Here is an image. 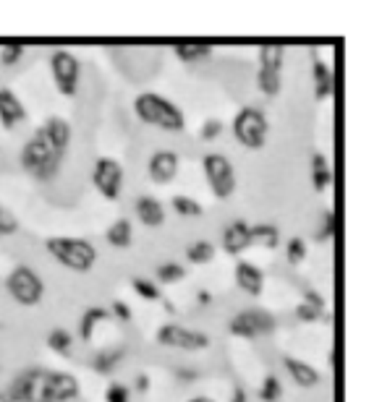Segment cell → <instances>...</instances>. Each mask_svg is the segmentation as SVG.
Listing matches in <instances>:
<instances>
[{
	"instance_id": "cell-27",
	"label": "cell",
	"mask_w": 382,
	"mask_h": 402,
	"mask_svg": "<svg viewBox=\"0 0 382 402\" xmlns=\"http://www.w3.org/2000/svg\"><path fill=\"white\" fill-rule=\"evenodd\" d=\"M257 89L265 94V97H278L280 89H283V79H280L278 71H267V68H260L257 71Z\"/></svg>"
},
{
	"instance_id": "cell-23",
	"label": "cell",
	"mask_w": 382,
	"mask_h": 402,
	"mask_svg": "<svg viewBox=\"0 0 382 402\" xmlns=\"http://www.w3.org/2000/svg\"><path fill=\"white\" fill-rule=\"evenodd\" d=\"M105 240L113 248H129L134 243V225H131V219L126 217L115 219L110 228L105 230Z\"/></svg>"
},
{
	"instance_id": "cell-48",
	"label": "cell",
	"mask_w": 382,
	"mask_h": 402,
	"mask_svg": "<svg viewBox=\"0 0 382 402\" xmlns=\"http://www.w3.org/2000/svg\"><path fill=\"white\" fill-rule=\"evenodd\" d=\"M0 402H3V397H0Z\"/></svg>"
},
{
	"instance_id": "cell-1",
	"label": "cell",
	"mask_w": 382,
	"mask_h": 402,
	"mask_svg": "<svg viewBox=\"0 0 382 402\" xmlns=\"http://www.w3.org/2000/svg\"><path fill=\"white\" fill-rule=\"evenodd\" d=\"M68 146H71V123L53 115L21 146L19 162L32 178H37L39 183H50L61 173Z\"/></svg>"
},
{
	"instance_id": "cell-41",
	"label": "cell",
	"mask_w": 382,
	"mask_h": 402,
	"mask_svg": "<svg viewBox=\"0 0 382 402\" xmlns=\"http://www.w3.org/2000/svg\"><path fill=\"white\" fill-rule=\"evenodd\" d=\"M304 303H307V306H312V309L325 311V313H327V301H325V295H322V292L307 290V292H304Z\"/></svg>"
},
{
	"instance_id": "cell-26",
	"label": "cell",
	"mask_w": 382,
	"mask_h": 402,
	"mask_svg": "<svg viewBox=\"0 0 382 402\" xmlns=\"http://www.w3.org/2000/svg\"><path fill=\"white\" fill-rule=\"evenodd\" d=\"M283 60H286V47L283 45H262L260 47V68L280 73Z\"/></svg>"
},
{
	"instance_id": "cell-24",
	"label": "cell",
	"mask_w": 382,
	"mask_h": 402,
	"mask_svg": "<svg viewBox=\"0 0 382 402\" xmlns=\"http://www.w3.org/2000/svg\"><path fill=\"white\" fill-rule=\"evenodd\" d=\"M252 243L262 248H278L280 246V228L278 225H270V222H262V225H254L252 228Z\"/></svg>"
},
{
	"instance_id": "cell-40",
	"label": "cell",
	"mask_w": 382,
	"mask_h": 402,
	"mask_svg": "<svg viewBox=\"0 0 382 402\" xmlns=\"http://www.w3.org/2000/svg\"><path fill=\"white\" fill-rule=\"evenodd\" d=\"M131 306L129 303H123V301H113L110 306V319H118L121 324H126V321H131Z\"/></svg>"
},
{
	"instance_id": "cell-38",
	"label": "cell",
	"mask_w": 382,
	"mask_h": 402,
	"mask_svg": "<svg viewBox=\"0 0 382 402\" xmlns=\"http://www.w3.org/2000/svg\"><path fill=\"white\" fill-rule=\"evenodd\" d=\"M220 134H223V120L217 118H207L202 123V128H199V138L202 141H215V138H220Z\"/></svg>"
},
{
	"instance_id": "cell-12",
	"label": "cell",
	"mask_w": 382,
	"mask_h": 402,
	"mask_svg": "<svg viewBox=\"0 0 382 402\" xmlns=\"http://www.w3.org/2000/svg\"><path fill=\"white\" fill-rule=\"evenodd\" d=\"M178 167H181V157L173 149H158L152 152L147 160V178L158 186H168L178 178Z\"/></svg>"
},
{
	"instance_id": "cell-17",
	"label": "cell",
	"mask_w": 382,
	"mask_h": 402,
	"mask_svg": "<svg viewBox=\"0 0 382 402\" xmlns=\"http://www.w3.org/2000/svg\"><path fill=\"white\" fill-rule=\"evenodd\" d=\"M134 212L144 228H160L165 222V207L158 196H139L134 204Z\"/></svg>"
},
{
	"instance_id": "cell-29",
	"label": "cell",
	"mask_w": 382,
	"mask_h": 402,
	"mask_svg": "<svg viewBox=\"0 0 382 402\" xmlns=\"http://www.w3.org/2000/svg\"><path fill=\"white\" fill-rule=\"evenodd\" d=\"M186 259L191 264H210L215 259V246L210 240H194L191 246H186Z\"/></svg>"
},
{
	"instance_id": "cell-4",
	"label": "cell",
	"mask_w": 382,
	"mask_h": 402,
	"mask_svg": "<svg viewBox=\"0 0 382 402\" xmlns=\"http://www.w3.org/2000/svg\"><path fill=\"white\" fill-rule=\"evenodd\" d=\"M231 134L241 146L246 149H262L267 144V136H270V120L262 112L260 108L254 105H246L234 115V123H231Z\"/></svg>"
},
{
	"instance_id": "cell-19",
	"label": "cell",
	"mask_w": 382,
	"mask_h": 402,
	"mask_svg": "<svg viewBox=\"0 0 382 402\" xmlns=\"http://www.w3.org/2000/svg\"><path fill=\"white\" fill-rule=\"evenodd\" d=\"M173 53L184 63H199V60L212 55V45L210 42H196V39H181V42H173Z\"/></svg>"
},
{
	"instance_id": "cell-32",
	"label": "cell",
	"mask_w": 382,
	"mask_h": 402,
	"mask_svg": "<svg viewBox=\"0 0 382 402\" xmlns=\"http://www.w3.org/2000/svg\"><path fill=\"white\" fill-rule=\"evenodd\" d=\"M333 235H336V214H333V209H325L319 214L317 230H314V240H317V243H327Z\"/></svg>"
},
{
	"instance_id": "cell-28",
	"label": "cell",
	"mask_w": 382,
	"mask_h": 402,
	"mask_svg": "<svg viewBox=\"0 0 382 402\" xmlns=\"http://www.w3.org/2000/svg\"><path fill=\"white\" fill-rule=\"evenodd\" d=\"M170 207H173V212H176L178 217H184V219H199V217H202V212H205L199 201L191 199V196H184V193L173 196Z\"/></svg>"
},
{
	"instance_id": "cell-18",
	"label": "cell",
	"mask_w": 382,
	"mask_h": 402,
	"mask_svg": "<svg viewBox=\"0 0 382 402\" xmlns=\"http://www.w3.org/2000/svg\"><path fill=\"white\" fill-rule=\"evenodd\" d=\"M309 178H312V186L314 191H327L333 186V167H330V160L322 152H314L312 160H309Z\"/></svg>"
},
{
	"instance_id": "cell-46",
	"label": "cell",
	"mask_w": 382,
	"mask_h": 402,
	"mask_svg": "<svg viewBox=\"0 0 382 402\" xmlns=\"http://www.w3.org/2000/svg\"><path fill=\"white\" fill-rule=\"evenodd\" d=\"M186 402H215L212 397H207V394H196V397H189Z\"/></svg>"
},
{
	"instance_id": "cell-10",
	"label": "cell",
	"mask_w": 382,
	"mask_h": 402,
	"mask_svg": "<svg viewBox=\"0 0 382 402\" xmlns=\"http://www.w3.org/2000/svg\"><path fill=\"white\" fill-rule=\"evenodd\" d=\"M92 183L100 196L108 201H118L123 191V167L113 157H100L92 167Z\"/></svg>"
},
{
	"instance_id": "cell-15",
	"label": "cell",
	"mask_w": 382,
	"mask_h": 402,
	"mask_svg": "<svg viewBox=\"0 0 382 402\" xmlns=\"http://www.w3.org/2000/svg\"><path fill=\"white\" fill-rule=\"evenodd\" d=\"M283 365H286V374L291 376V382L296 384V387H301V389H314V387L322 384V374L312 363H307V361L286 356L283 358Z\"/></svg>"
},
{
	"instance_id": "cell-42",
	"label": "cell",
	"mask_w": 382,
	"mask_h": 402,
	"mask_svg": "<svg viewBox=\"0 0 382 402\" xmlns=\"http://www.w3.org/2000/svg\"><path fill=\"white\" fill-rule=\"evenodd\" d=\"M176 379L181 384H194L199 379V371L196 368H176Z\"/></svg>"
},
{
	"instance_id": "cell-16",
	"label": "cell",
	"mask_w": 382,
	"mask_h": 402,
	"mask_svg": "<svg viewBox=\"0 0 382 402\" xmlns=\"http://www.w3.org/2000/svg\"><path fill=\"white\" fill-rule=\"evenodd\" d=\"M236 285L241 287L246 295H262V290H265V272H262L260 266L252 264V261H238L236 264Z\"/></svg>"
},
{
	"instance_id": "cell-7",
	"label": "cell",
	"mask_w": 382,
	"mask_h": 402,
	"mask_svg": "<svg viewBox=\"0 0 382 402\" xmlns=\"http://www.w3.org/2000/svg\"><path fill=\"white\" fill-rule=\"evenodd\" d=\"M275 327H278L275 316L265 309H246V311H241V313H236L234 319L228 321V332L241 339L267 337V335L275 332Z\"/></svg>"
},
{
	"instance_id": "cell-36",
	"label": "cell",
	"mask_w": 382,
	"mask_h": 402,
	"mask_svg": "<svg viewBox=\"0 0 382 402\" xmlns=\"http://www.w3.org/2000/svg\"><path fill=\"white\" fill-rule=\"evenodd\" d=\"M16 233H19V219H16L13 212L6 209V207L0 204V238L16 235Z\"/></svg>"
},
{
	"instance_id": "cell-39",
	"label": "cell",
	"mask_w": 382,
	"mask_h": 402,
	"mask_svg": "<svg viewBox=\"0 0 382 402\" xmlns=\"http://www.w3.org/2000/svg\"><path fill=\"white\" fill-rule=\"evenodd\" d=\"M105 402H131L129 387H126V384H118V382L108 384V389H105Z\"/></svg>"
},
{
	"instance_id": "cell-13",
	"label": "cell",
	"mask_w": 382,
	"mask_h": 402,
	"mask_svg": "<svg viewBox=\"0 0 382 402\" xmlns=\"http://www.w3.org/2000/svg\"><path fill=\"white\" fill-rule=\"evenodd\" d=\"M29 118L24 102L19 100V94L8 86H0V126L6 131H13V128L24 123Z\"/></svg>"
},
{
	"instance_id": "cell-44",
	"label": "cell",
	"mask_w": 382,
	"mask_h": 402,
	"mask_svg": "<svg viewBox=\"0 0 382 402\" xmlns=\"http://www.w3.org/2000/svg\"><path fill=\"white\" fill-rule=\"evenodd\" d=\"M228 402H249V397H246V389L243 387H236L234 392H231V400Z\"/></svg>"
},
{
	"instance_id": "cell-21",
	"label": "cell",
	"mask_w": 382,
	"mask_h": 402,
	"mask_svg": "<svg viewBox=\"0 0 382 402\" xmlns=\"http://www.w3.org/2000/svg\"><path fill=\"white\" fill-rule=\"evenodd\" d=\"M123 356H126V350L123 347H103L100 353H94L92 358V368L94 374L100 376H110L118 371V365H121Z\"/></svg>"
},
{
	"instance_id": "cell-25",
	"label": "cell",
	"mask_w": 382,
	"mask_h": 402,
	"mask_svg": "<svg viewBox=\"0 0 382 402\" xmlns=\"http://www.w3.org/2000/svg\"><path fill=\"white\" fill-rule=\"evenodd\" d=\"M47 347L53 353H58L61 358H71V353H74V337H71L68 329H53L47 335Z\"/></svg>"
},
{
	"instance_id": "cell-43",
	"label": "cell",
	"mask_w": 382,
	"mask_h": 402,
	"mask_svg": "<svg viewBox=\"0 0 382 402\" xmlns=\"http://www.w3.org/2000/svg\"><path fill=\"white\" fill-rule=\"evenodd\" d=\"M134 389L139 394L149 392V376L147 374H136V379H134Z\"/></svg>"
},
{
	"instance_id": "cell-30",
	"label": "cell",
	"mask_w": 382,
	"mask_h": 402,
	"mask_svg": "<svg viewBox=\"0 0 382 402\" xmlns=\"http://www.w3.org/2000/svg\"><path fill=\"white\" fill-rule=\"evenodd\" d=\"M155 277H158V285H176L186 277V269L178 264V261H165V264L158 266Z\"/></svg>"
},
{
	"instance_id": "cell-35",
	"label": "cell",
	"mask_w": 382,
	"mask_h": 402,
	"mask_svg": "<svg viewBox=\"0 0 382 402\" xmlns=\"http://www.w3.org/2000/svg\"><path fill=\"white\" fill-rule=\"evenodd\" d=\"M21 58H24V45L21 42H8V45H3V50H0V65H6V68L16 65Z\"/></svg>"
},
{
	"instance_id": "cell-47",
	"label": "cell",
	"mask_w": 382,
	"mask_h": 402,
	"mask_svg": "<svg viewBox=\"0 0 382 402\" xmlns=\"http://www.w3.org/2000/svg\"><path fill=\"white\" fill-rule=\"evenodd\" d=\"M163 306H165V311H168V313H176V306H173V303L165 301V303H163Z\"/></svg>"
},
{
	"instance_id": "cell-20",
	"label": "cell",
	"mask_w": 382,
	"mask_h": 402,
	"mask_svg": "<svg viewBox=\"0 0 382 402\" xmlns=\"http://www.w3.org/2000/svg\"><path fill=\"white\" fill-rule=\"evenodd\" d=\"M108 319H110V311L103 309V306H92V309H87L84 313H82V319H79V339H82V342H92L97 327Z\"/></svg>"
},
{
	"instance_id": "cell-11",
	"label": "cell",
	"mask_w": 382,
	"mask_h": 402,
	"mask_svg": "<svg viewBox=\"0 0 382 402\" xmlns=\"http://www.w3.org/2000/svg\"><path fill=\"white\" fill-rule=\"evenodd\" d=\"M79 392H82V387H79V379L74 374L45 368L39 402H74Z\"/></svg>"
},
{
	"instance_id": "cell-3",
	"label": "cell",
	"mask_w": 382,
	"mask_h": 402,
	"mask_svg": "<svg viewBox=\"0 0 382 402\" xmlns=\"http://www.w3.org/2000/svg\"><path fill=\"white\" fill-rule=\"evenodd\" d=\"M45 248L58 264L71 269V272L84 274L97 264V248H94V243L87 240V238L53 235L45 240Z\"/></svg>"
},
{
	"instance_id": "cell-31",
	"label": "cell",
	"mask_w": 382,
	"mask_h": 402,
	"mask_svg": "<svg viewBox=\"0 0 382 402\" xmlns=\"http://www.w3.org/2000/svg\"><path fill=\"white\" fill-rule=\"evenodd\" d=\"M134 290H136V295H139L141 301H163V292H160V285L152 283V280H147V277H134Z\"/></svg>"
},
{
	"instance_id": "cell-2",
	"label": "cell",
	"mask_w": 382,
	"mask_h": 402,
	"mask_svg": "<svg viewBox=\"0 0 382 402\" xmlns=\"http://www.w3.org/2000/svg\"><path fill=\"white\" fill-rule=\"evenodd\" d=\"M134 115L147 123L155 126L165 134H181L186 128V115L184 110L178 108L176 102H170L168 97H163L158 91H141L134 100Z\"/></svg>"
},
{
	"instance_id": "cell-37",
	"label": "cell",
	"mask_w": 382,
	"mask_h": 402,
	"mask_svg": "<svg viewBox=\"0 0 382 402\" xmlns=\"http://www.w3.org/2000/svg\"><path fill=\"white\" fill-rule=\"evenodd\" d=\"M296 319L304 321V324H314V321H327V313L325 311H317L307 306V303H298L296 306Z\"/></svg>"
},
{
	"instance_id": "cell-6",
	"label": "cell",
	"mask_w": 382,
	"mask_h": 402,
	"mask_svg": "<svg viewBox=\"0 0 382 402\" xmlns=\"http://www.w3.org/2000/svg\"><path fill=\"white\" fill-rule=\"evenodd\" d=\"M6 290H8V295L19 303V306H27V309L42 303V298H45V283H42V277L27 264H19L11 269V274L6 277Z\"/></svg>"
},
{
	"instance_id": "cell-22",
	"label": "cell",
	"mask_w": 382,
	"mask_h": 402,
	"mask_svg": "<svg viewBox=\"0 0 382 402\" xmlns=\"http://www.w3.org/2000/svg\"><path fill=\"white\" fill-rule=\"evenodd\" d=\"M312 79H314V97L317 100H327L336 91V79H333V71H330V65L325 60H314Z\"/></svg>"
},
{
	"instance_id": "cell-5",
	"label": "cell",
	"mask_w": 382,
	"mask_h": 402,
	"mask_svg": "<svg viewBox=\"0 0 382 402\" xmlns=\"http://www.w3.org/2000/svg\"><path fill=\"white\" fill-rule=\"evenodd\" d=\"M202 173H205V181L207 186H210L215 199L228 201L236 193V186H238L236 167L225 155H217V152L205 155V160H202Z\"/></svg>"
},
{
	"instance_id": "cell-34",
	"label": "cell",
	"mask_w": 382,
	"mask_h": 402,
	"mask_svg": "<svg viewBox=\"0 0 382 402\" xmlns=\"http://www.w3.org/2000/svg\"><path fill=\"white\" fill-rule=\"evenodd\" d=\"M307 251H309V246H307V240L304 238H291L288 243H286V259H288V264H301L304 259H307Z\"/></svg>"
},
{
	"instance_id": "cell-14",
	"label": "cell",
	"mask_w": 382,
	"mask_h": 402,
	"mask_svg": "<svg viewBox=\"0 0 382 402\" xmlns=\"http://www.w3.org/2000/svg\"><path fill=\"white\" fill-rule=\"evenodd\" d=\"M252 246V225H246L243 219L228 222L223 230V251L228 256H238Z\"/></svg>"
},
{
	"instance_id": "cell-45",
	"label": "cell",
	"mask_w": 382,
	"mask_h": 402,
	"mask_svg": "<svg viewBox=\"0 0 382 402\" xmlns=\"http://www.w3.org/2000/svg\"><path fill=\"white\" fill-rule=\"evenodd\" d=\"M196 303H199V306H210V303H212V292L199 290V292H196Z\"/></svg>"
},
{
	"instance_id": "cell-9",
	"label": "cell",
	"mask_w": 382,
	"mask_h": 402,
	"mask_svg": "<svg viewBox=\"0 0 382 402\" xmlns=\"http://www.w3.org/2000/svg\"><path fill=\"white\" fill-rule=\"evenodd\" d=\"M158 345L170 347V350H186V353H194V350H205L210 347V337L205 332H196V329H189L184 324H176V321H168L158 329Z\"/></svg>"
},
{
	"instance_id": "cell-8",
	"label": "cell",
	"mask_w": 382,
	"mask_h": 402,
	"mask_svg": "<svg viewBox=\"0 0 382 402\" xmlns=\"http://www.w3.org/2000/svg\"><path fill=\"white\" fill-rule=\"evenodd\" d=\"M50 76L56 82L58 91L63 97H76L79 94V82H82V63L74 53L68 50H56L50 55Z\"/></svg>"
},
{
	"instance_id": "cell-33",
	"label": "cell",
	"mask_w": 382,
	"mask_h": 402,
	"mask_svg": "<svg viewBox=\"0 0 382 402\" xmlns=\"http://www.w3.org/2000/svg\"><path fill=\"white\" fill-rule=\"evenodd\" d=\"M280 397H283V384H280V379L275 374H267L260 387V400L262 402H280Z\"/></svg>"
}]
</instances>
